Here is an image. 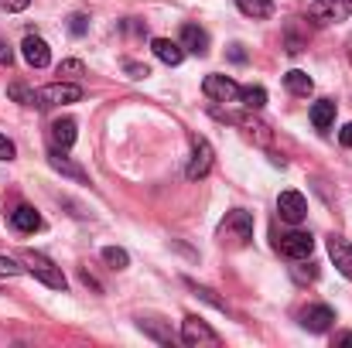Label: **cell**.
Wrapping results in <instances>:
<instances>
[{"label":"cell","mask_w":352,"mask_h":348,"mask_svg":"<svg viewBox=\"0 0 352 348\" xmlns=\"http://www.w3.org/2000/svg\"><path fill=\"white\" fill-rule=\"evenodd\" d=\"M24 266H28V273H34L45 287H52V290H65L69 287V280H65V273H62V266H55L48 256H41V253H24Z\"/></svg>","instance_id":"obj_1"},{"label":"cell","mask_w":352,"mask_h":348,"mask_svg":"<svg viewBox=\"0 0 352 348\" xmlns=\"http://www.w3.org/2000/svg\"><path fill=\"white\" fill-rule=\"evenodd\" d=\"M219 239H223L226 246H246V242L253 239V216L243 212V209H233V212L223 219V226H219Z\"/></svg>","instance_id":"obj_2"},{"label":"cell","mask_w":352,"mask_h":348,"mask_svg":"<svg viewBox=\"0 0 352 348\" xmlns=\"http://www.w3.org/2000/svg\"><path fill=\"white\" fill-rule=\"evenodd\" d=\"M79 100H82V89H79L76 82H52V86L34 89V106H38V110L62 106V103H79Z\"/></svg>","instance_id":"obj_3"},{"label":"cell","mask_w":352,"mask_h":348,"mask_svg":"<svg viewBox=\"0 0 352 348\" xmlns=\"http://www.w3.org/2000/svg\"><path fill=\"white\" fill-rule=\"evenodd\" d=\"M352 14V0H315L308 7V21L325 27V24H339Z\"/></svg>","instance_id":"obj_4"},{"label":"cell","mask_w":352,"mask_h":348,"mask_svg":"<svg viewBox=\"0 0 352 348\" xmlns=\"http://www.w3.org/2000/svg\"><path fill=\"white\" fill-rule=\"evenodd\" d=\"M182 342L192 348H216L219 345V335L202 321V318H195V314H188L185 321H182Z\"/></svg>","instance_id":"obj_5"},{"label":"cell","mask_w":352,"mask_h":348,"mask_svg":"<svg viewBox=\"0 0 352 348\" xmlns=\"http://www.w3.org/2000/svg\"><path fill=\"white\" fill-rule=\"evenodd\" d=\"M274 246L287 259H308L311 249H315V239H311V232H287V235L274 239Z\"/></svg>","instance_id":"obj_6"},{"label":"cell","mask_w":352,"mask_h":348,"mask_svg":"<svg viewBox=\"0 0 352 348\" xmlns=\"http://www.w3.org/2000/svg\"><path fill=\"white\" fill-rule=\"evenodd\" d=\"M202 89H206V96H209V100H216V103H236V100H239V93H243L230 76H206Z\"/></svg>","instance_id":"obj_7"},{"label":"cell","mask_w":352,"mask_h":348,"mask_svg":"<svg viewBox=\"0 0 352 348\" xmlns=\"http://www.w3.org/2000/svg\"><path fill=\"white\" fill-rule=\"evenodd\" d=\"M277 212H280L284 222L298 226V222L308 216V202H305L301 192H280V198H277Z\"/></svg>","instance_id":"obj_8"},{"label":"cell","mask_w":352,"mask_h":348,"mask_svg":"<svg viewBox=\"0 0 352 348\" xmlns=\"http://www.w3.org/2000/svg\"><path fill=\"white\" fill-rule=\"evenodd\" d=\"M212 171V147L209 140H195V150H192V161H188V178L199 181Z\"/></svg>","instance_id":"obj_9"},{"label":"cell","mask_w":352,"mask_h":348,"mask_svg":"<svg viewBox=\"0 0 352 348\" xmlns=\"http://www.w3.org/2000/svg\"><path fill=\"white\" fill-rule=\"evenodd\" d=\"M21 51H24V62H28L31 69H45V65L52 62V51H48V45H45L38 34H28L24 45H21Z\"/></svg>","instance_id":"obj_10"},{"label":"cell","mask_w":352,"mask_h":348,"mask_svg":"<svg viewBox=\"0 0 352 348\" xmlns=\"http://www.w3.org/2000/svg\"><path fill=\"white\" fill-rule=\"evenodd\" d=\"M329 256L336 259L339 273L352 280V242L349 239H342V235H329Z\"/></svg>","instance_id":"obj_11"},{"label":"cell","mask_w":352,"mask_h":348,"mask_svg":"<svg viewBox=\"0 0 352 348\" xmlns=\"http://www.w3.org/2000/svg\"><path fill=\"white\" fill-rule=\"evenodd\" d=\"M332 321H336V311L325 308V304H315V308H308V311L301 314V325H305L308 332H329Z\"/></svg>","instance_id":"obj_12"},{"label":"cell","mask_w":352,"mask_h":348,"mask_svg":"<svg viewBox=\"0 0 352 348\" xmlns=\"http://www.w3.org/2000/svg\"><path fill=\"white\" fill-rule=\"evenodd\" d=\"M154 55L164 62V65H182V58H185V45L182 41H171V38H154Z\"/></svg>","instance_id":"obj_13"},{"label":"cell","mask_w":352,"mask_h":348,"mask_svg":"<svg viewBox=\"0 0 352 348\" xmlns=\"http://www.w3.org/2000/svg\"><path fill=\"white\" fill-rule=\"evenodd\" d=\"M48 164H52L58 174L72 178V181H86V171H82L79 164H72V157H65V154H62V147H55V150L48 154Z\"/></svg>","instance_id":"obj_14"},{"label":"cell","mask_w":352,"mask_h":348,"mask_svg":"<svg viewBox=\"0 0 352 348\" xmlns=\"http://www.w3.org/2000/svg\"><path fill=\"white\" fill-rule=\"evenodd\" d=\"M10 226L17 232H38L41 229V216H38L31 205H17V209L10 212Z\"/></svg>","instance_id":"obj_15"},{"label":"cell","mask_w":352,"mask_h":348,"mask_svg":"<svg viewBox=\"0 0 352 348\" xmlns=\"http://www.w3.org/2000/svg\"><path fill=\"white\" fill-rule=\"evenodd\" d=\"M182 45H185L188 51H195V55H206V51H209V34H206L199 24H185V27H182Z\"/></svg>","instance_id":"obj_16"},{"label":"cell","mask_w":352,"mask_h":348,"mask_svg":"<svg viewBox=\"0 0 352 348\" xmlns=\"http://www.w3.org/2000/svg\"><path fill=\"white\" fill-rule=\"evenodd\" d=\"M284 86H287V93H294V96H311V89H315L311 76L301 72V69H291V72L284 76Z\"/></svg>","instance_id":"obj_17"},{"label":"cell","mask_w":352,"mask_h":348,"mask_svg":"<svg viewBox=\"0 0 352 348\" xmlns=\"http://www.w3.org/2000/svg\"><path fill=\"white\" fill-rule=\"evenodd\" d=\"M52 140H55V147H72L76 143V119H55L52 123Z\"/></svg>","instance_id":"obj_18"},{"label":"cell","mask_w":352,"mask_h":348,"mask_svg":"<svg viewBox=\"0 0 352 348\" xmlns=\"http://www.w3.org/2000/svg\"><path fill=\"white\" fill-rule=\"evenodd\" d=\"M311 123H315V130H329L336 123V103L332 100H318L311 106Z\"/></svg>","instance_id":"obj_19"},{"label":"cell","mask_w":352,"mask_h":348,"mask_svg":"<svg viewBox=\"0 0 352 348\" xmlns=\"http://www.w3.org/2000/svg\"><path fill=\"white\" fill-rule=\"evenodd\" d=\"M236 7H239L246 17H253V21L274 14V0H236Z\"/></svg>","instance_id":"obj_20"},{"label":"cell","mask_w":352,"mask_h":348,"mask_svg":"<svg viewBox=\"0 0 352 348\" xmlns=\"http://www.w3.org/2000/svg\"><path fill=\"white\" fill-rule=\"evenodd\" d=\"M239 100H243L246 110H263V106H267V89H263V86H246V89L239 93Z\"/></svg>","instance_id":"obj_21"},{"label":"cell","mask_w":352,"mask_h":348,"mask_svg":"<svg viewBox=\"0 0 352 348\" xmlns=\"http://www.w3.org/2000/svg\"><path fill=\"white\" fill-rule=\"evenodd\" d=\"M103 259H107L110 270H126V266H130V256H126V249H120V246H107V249H103Z\"/></svg>","instance_id":"obj_22"},{"label":"cell","mask_w":352,"mask_h":348,"mask_svg":"<svg viewBox=\"0 0 352 348\" xmlns=\"http://www.w3.org/2000/svg\"><path fill=\"white\" fill-rule=\"evenodd\" d=\"M7 93H10V100H17L21 106H34V89H28V86L14 82V86L7 89Z\"/></svg>","instance_id":"obj_23"},{"label":"cell","mask_w":352,"mask_h":348,"mask_svg":"<svg viewBox=\"0 0 352 348\" xmlns=\"http://www.w3.org/2000/svg\"><path fill=\"white\" fill-rule=\"evenodd\" d=\"M28 266H17L14 259H7V256H0V277H21Z\"/></svg>","instance_id":"obj_24"},{"label":"cell","mask_w":352,"mask_h":348,"mask_svg":"<svg viewBox=\"0 0 352 348\" xmlns=\"http://www.w3.org/2000/svg\"><path fill=\"white\" fill-rule=\"evenodd\" d=\"M82 72H86V69H82V62H76V58H69V62L58 65V76H69V79H72V76H82Z\"/></svg>","instance_id":"obj_25"},{"label":"cell","mask_w":352,"mask_h":348,"mask_svg":"<svg viewBox=\"0 0 352 348\" xmlns=\"http://www.w3.org/2000/svg\"><path fill=\"white\" fill-rule=\"evenodd\" d=\"M123 69L130 72V79H147V76H151V69H147V65H137V62H126Z\"/></svg>","instance_id":"obj_26"},{"label":"cell","mask_w":352,"mask_h":348,"mask_svg":"<svg viewBox=\"0 0 352 348\" xmlns=\"http://www.w3.org/2000/svg\"><path fill=\"white\" fill-rule=\"evenodd\" d=\"M14 154H17V150H14V143L0 133V161H14Z\"/></svg>","instance_id":"obj_27"},{"label":"cell","mask_w":352,"mask_h":348,"mask_svg":"<svg viewBox=\"0 0 352 348\" xmlns=\"http://www.w3.org/2000/svg\"><path fill=\"white\" fill-rule=\"evenodd\" d=\"M31 0H0V7L7 10V14H17V10H24Z\"/></svg>","instance_id":"obj_28"},{"label":"cell","mask_w":352,"mask_h":348,"mask_svg":"<svg viewBox=\"0 0 352 348\" xmlns=\"http://www.w3.org/2000/svg\"><path fill=\"white\" fill-rule=\"evenodd\" d=\"M69 27H72V34H86V17H82V14H76Z\"/></svg>","instance_id":"obj_29"},{"label":"cell","mask_w":352,"mask_h":348,"mask_svg":"<svg viewBox=\"0 0 352 348\" xmlns=\"http://www.w3.org/2000/svg\"><path fill=\"white\" fill-rule=\"evenodd\" d=\"M339 140H342V147H352V123H346V126L339 130Z\"/></svg>","instance_id":"obj_30"},{"label":"cell","mask_w":352,"mask_h":348,"mask_svg":"<svg viewBox=\"0 0 352 348\" xmlns=\"http://www.w3.org/2000/svg\"><path fill=\"white\" fill-rule=\"evenodd\" d=\"M10 62H14V51H10V48L0 41V65H10Z\"/></svg>","instance_id":"obj_31"},{"label":"cell","mask_w":352,"mask_h":348,"mask_svg":"<svg viewBox=\"0 0 352 348\" xmlns=\"http://www.w3.org/2000/svg\"><path fill=\"white\" fill-rule=\"evenodd\" d=\"M339 345H352V335H342V338H339Z\"/></svg>","instance_id":"obj_32"},{"label":"cell","mask_w":352,"mask_h":348,"mask_svg":"<svg viewBox=\"0 0 352 348\" xmlns=\"http://www.w3.org/2000/svg\"><path fill=\"white\" fill-rule=\"evenodd\" d=\"M349 55H352V48H349Z\"/></svg>","instance_id":"obj_33"}]
</instances>
